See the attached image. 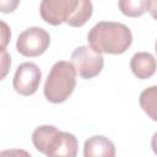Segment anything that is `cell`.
Segmentation results:
<instances>
[{"label":"cell","mask_w":157,"mask_h":157,"mask_svg":"<svg viewBox=\"0 0 157 157\" xmlns=\"http://www.w3.org/2000/svg\"><path fill=\"white\" fill-rule=\"evenodd\" d=\"M39 12L52 26L66 22L71 27H82L91 18L93 5L90 0H44L40 2Z\"/></svg>","instance_id":"6da1fadb"},{"label":"cell","mask_w":157,"mask_h":157,"mask_svg":"<svg viewBox=\"0 0 157 157\" xmlns=\"http://www.w3.org/2000/svg\"><path fill=\"white\" fill-rule=\"evenodd\" d=\"M87 40L99 54H123L132 43V33L124 23L101 21L90 29Z\"/></svg>","instance_id":"7a4b0ae2"},{"label":"cell","mask_w":157,"mask_h":157,"mask_svg":"<svg viewBox=\"0 0 157 157\" xmlns=\"http://www.w3.org/2000/svg\"><path fill=\"white\" fill-rule=\"evenodd\" d=\"M32 142L37 151L47 157H76L78 141L67 131H60L53 125H40L32 134Z\"/></svg>","instance_id":"3957f363"},{"label":"cell","mask_w":157,"mask_h":157,"mask_svg":"<svg viewBox=\"0 0 157 157\" xmlns=\"http://www.w3.org/2000/svg\"><path fill=\"white\" fill-rule=\"evenodd\" d=\"M76 87V71L69 61H56L45 80L43 93L52 103L65 102Z\"/></svg>","instance_id":"277c9868"},{"label":"cell","mask_w":157,"mask_h":157,"mask_svg":"<svg viewBox=\"0 0 157 157\" xmlns=\"http://www.w3.org/2000/svg\"><path fill=\"white\" fill-rule=\"evenodd\" d=\"M70 64L75 69L76 74L85 80H90L101 74L104 66V58L91 47L80 45L71 53Z\"/></svg>","instance_id":"5b68a950"},{"label":"cell","mask_w":157,"mask_h":157,"mask_svg":"<svg viewBox=\"0 0 157 157\" xmlns=\"http://www.w3.org/2000/svg\"><path fill=\"white\" fill-rule=\"evenodd\" d=\"M50 44L49 33L42 27H29L20 33L16 49L17 52L27 58H36L42 55Z\"/></svg>","instance_id":"8992f818"},{"label":"cell","mask_w":157,"mask_h":157,"mask_svg":"<svg viewBox=\"0 0 157 157\" xmlns=\"http://www.w3.org/2000/svg\"><path fill=\"white\" fill-rule=\"evenodd\" d=\"M42 80V71L37 64L26 61L17 66L12 86L21 96H32L37 92Z\"/></svg>","instance_id":"52a82bcc"},{"label":"cell","mask_w":157,"mask_h":157,"mask_svg":"<svg viewBox=\"0 0 157 157\" xmlns=\"http://www.w3.org/2000/svg\"><path fill=\"white\" fill-rule=\"evenodd\" d=\"M83 157H115V146L108 137L93 135L85 141Z\"/></svg>","instance_id":"ba28073f"},{"label":"cell","mask_w":157,"mask_h":157,"mask_svg":"<svg viewBox=\"0 0 157 157\" xmlns=\"http://www.w3.org/2000/svg\"><path fill=\"white\" fill-rule=\"evenodd\" d=\"M130 69L137 78L147 80L156 71V59L147 52L135 53L130 60Z\"/></svg>","instance_id":"9c48e42d"},{"label":"cell","mask_w":157,"mask_h":157,"mask_svg":"<svg viewBox=\"0 0 157 157\" xmlns=\"http://www.w3.org/2000/svg\"><path fill=\"white\" fill-rule=\"evenodd\" d=\"M150 1L146 0H121L118 2L120 11L129 17H139L142 16L146 11H148Z\"/></svg>","instance_id":"30bf717a"},{"label":"cell","mask_w":157,"mask_h":157,"mask_svg":"<svg viewBox=\"0 0 157 157\" xmlns=\"http://www.w3.org/2000/svg\"><path fill=\"white\" fill-rule=\"evenodd\" d=\"M156 97H157V87L151 86L144 90L140 94V105L144 112L152 119L156 120Z\"/></svg>","instance_id":"8fae6325"},{"label":"cell","mask_w":157,"mask_h":157,"mask_svg":"<svg viewBox=\"0 0 157 157\" xmlns=\"http://www.w3.org/2000/svg\"><path fill=\"white\" fill-rule=\"evenodd\" d=\"M11 67V56L6 49H0V81L4 80Z\"/></svg>","instance_id":"7c38bea8"},{"label":"cell","mask_w":157,"mask_h":157,"mask_svg":"<svg viewBox=\"0 0 157 157\" xmlns=\"http://www.w3.org/2000/svg\"><path fill=\"white\" fill-rule=\"evenodd\" d=\"M11 39V28L10 26L0 20V49H5Z\"/></svg>","instance_id":"4fadbf2b"},{"label":"cell","mask_w":157,"mask_h":157,"mask_svg":"<svg viewBox=\"0 0 157 157\" xmlns=\"http://www.w3.org/2000/svg\"><path fill=\"white\" fill-rule=\"evenodd\" d=\"M0 157H32L26 150L22 148H10L0 151Z\"/></svg>","instance_id":"5bb4252c"},{"label":"cell","mask_w":157,"mask_h":157,"mask_svg":"<svg viewBox=\"0 0 157 157\" xmlns=\"http://www.w3.org/2000/svg\"><path fill=\"white\" fill-rule=\"evenodd\" d=\"M18 5H20L18 0H0V12L4 13L12 12Z\"/></svg>","instance_id":"9a60e30c"}]
</instances>
